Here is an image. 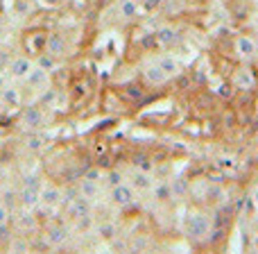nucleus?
Wrapping results in <instances>:
<instances>
[{"label":"nucleus","mask_w":258,"mask_h":254,"mask_svg":"<svg viewBox=\"0 0 258 254\" xmlns=\"http://www.w3.org/2000/svg\"><path fill=\"white\" fill-rule=\"evenodd\" d=\"M186 229L195 241H204L211 234V218L206 214H202V211H192L186 220Z\"/></svg>","instance_id":"obj_1"},{"label":"nucleus","mask_w":258,"mask_h":254,"mask_svg":"<svg viewBox=\"0 0 258 254\" xmlns=\"http://www.w3.org/2000/svg\"><path fill=\"white\" fill-rule=\"evenodd\" d=\"M111 202L116 207H122V209H127V207H132L134 202H136V188L132 186V184H118V186L111 188Z\"/></svg>","instance_id":"obj_2"},{"label":"nucleus","mask_w":258,"mask_h":254,"mask_svg":"<svg viewBox=\"0 0 258 254\" xmlns=\"http://www.w3.org/2000/svg\"><path fill=\"white\" fill-rule=\"evenodd\" d=\"M9 75L14 77V80H25L27 73L34 68V62H32L27 55H16V57H12V62H9Z\"/></svg>","instance_id":"obj_3"},{"label":"nucleus","mask_w":258,"mask_h":254,"mask_svg":"<svg viewBox=\"0 0 258 254\" xmlns=\"http://www.w3.org/2000/svg\"><path fill=\"white\" fill-rule=\"evenodd\" d=\"M236 53H238V57H240V59H245V62H251V59L258 55V45H256V41L251 39V36H238Z\"/></svg>","instance_id":"obj_4"},{"label":"nucleus","mask_w":258,"mask_h":254,"mask_svg":"<svg viewBox=\"0 0 258 254\" xmlns=\"http://www.w3.org/2000/svg\"><path fill=\"white\" fill-rule=\"evenodd\" d=\"M21 125H23V129H30V132L43 127V112H41L39 107H27L25 112H23Z\"/></svg>","instance_id":"obj_5"},{"label":"nucleus","mask_w":258,"mask_h":254,"mask_svg":"<svg viewBox=\"0 0 258 254\" xmlns=\"http://www.w3.org/2000/svg\"><path fill=\"white\" fill-rule=\"evenodd\" d=\"M45 53L57 59L63 57V53H66V39H63L59 32H50L48 39H45Z\"/></svg>","instance_id":"obj_6"},{"label":"nucleus","mask_w":258,"mask_h":254,"mask_svg":"<svg viewBox=\"0 0 258 254\" xmlns=\"http://www.w3.org/2000/svg\"><path fill=\"white\" fill-rule=\"evenodd\" d=\"M68 214H71V218L80 220V218H86V216H91V200H86V197H73L71 205H68Z\"/></svg>","instance_id":"obj_7"},{"label":"nucleus","mask_w":258,"mask_h":254,"mask_svg":"<svg viewBox=\"0 0 258 254\" xmlns=\"http://www.w3.org/2000/svg\"><path fill=\"white\" fill-rule=\"evenodd\" d=\"M129 184H132L136 191H152V188H154V179L150 177V173H147V170H141V168H136L132 173Z\"/></svg>","instance_id":"obj_8"},{"label":"nucleus","mask_w":258,"mask_h":254,"mask_svg":"<svg viewBox=\"0 0 258 254\" xmlns=\"http://www.w3.org/2000/svg\"><path fill=\"white\" fill-rule=\"evenodd\" d=\"M23 82H25L30 89H43L45 82H48V71H45V68H41L39 64H34V68L27 73V77Z\"/></svg>","instance_id":"obj_9"},{"label":"nucleus","mask_w":258,"mask_h":254,"mask_svg":"<svg viewBox=\"0 0 258 254\" xmlns=\"http://www.w3.org/2000/svg\"><path fill=\"white\" fill-rule=\"evenodd\" d=\"M45 39L48 36L43 32H32V34H25V50L32 55H41L45 50Z\"/></svg>","instance_id":"obj_10"},{"label":"nucleus","mask_w":258,"mask_h":254,"mask_svg":"<svg viewBox=\"0 0 258 254\" xmlns=\"http://www.w3.org/2000/svg\"><path fill=\"white\" fill-rule=\"evenodd\" d=\"M143 75H145V80L150 82L152 86H161V84H165L168 82V75H165L163 71H161V66L159 64H150V66H145V71H143Z\"/></svg>","instance_id":"obj_11"},{"label":"nucleus","mask_w":258,"mask_h":254,"mask_svg":"<svg viewBox=\"0 0 258 254\" xmlns=\"http://www.w3.org/2000/svg\"><path fill=\"white\" fill-rule=\"evenodd\" d=\"M154 39H156V43L159 45H163V48H170V45H174L179 41V34H177V30L174 27H159L156 30V34H154Z\"/></svg>","instance_id":"obj_12"},{"label":"nucleus","mask_w":258,"mask_h":254,"mask_svg":"<svg viewBox=\"0 0 258 254\" xmlns=\"http://www.w3.org/2000/svg\"><path fill=\"white\" fill-rule=\"evenodd\" d=\"M61 200H63V193L59 191L57 186H43L41 188V205L57 207V205H61Z\"/></svg>","instance_id":"obj_13"},{"label":"nucleus","mask_w":258,"mask_h":254,"mask_svg":"<svg viewBox=\"0 0 258 254\" xmlns=\"http://www.w3.org/2000/svg\"><path fill=\"white\" fill-rule=\"evenodd\" d=\"M156 64H159V66H161V71H163L168 77L179 75V71H181V66H179V62L172 57V55H161V57L156 59Z\"/></svg>","instance_id":"obj_14"},{"label":"nucleus","mask_w":258,"mask_h":254,"mask_svg":"<svg viewBox=\"0 0 258 254\" xmlns=\"http://www.w3.org/2000/svg\"><path fill=\"white\" fill-rule=\"evenodd\" d=\"M77 191H80V195H82V197H86V200L93 202L95 197L100 195V184H98V182H93V179L82 177V182H80V186H77Z\"/></svg>","instance_id":"obj_15"},{"label":"nucleus","mask_w":258,"mask_h":254,"mask_svg":"<svg viewBox=\"0 0 258 254\" xmlns=\"http://www.w3.org/2000/svg\"><path fill=\"white\" fill-rule=\"evenodd\" d=\"M18 200H21V205L25 207V209H32V207L41 205V191H34V188H21V193H18Z\"/></svg>","instance_id":"obj_16"},{"label":"nucleus","mask_w":258,"mask_h":254,"mask_svg":"<svg viewBox=\"0 0 258 254\" xmlns=\"http://www.w3.org/2000/svg\"><path fill=\"white\" fill-rule=\"evenodd\" d=\"M68 227H63V225H54L52 229L48 232V241L52 243V245H61V243H66L68 241Z\"/></svg>","instance_id":"obj_17"},{"label":"nucleus","mask_w":258,"mask_h":254,"mask_svg":"<svg viewBox=\"0 0 258 254\" xmlns=\"http://www.w3.org/2000/svg\"><path fill=\"white\" fill-rule=\"evenodd\" d=\"M0 98L7 103V107H16V105L21 103V93H18V89L16 86H7V84L0 89Z\"/></svg>","instance_id":"obj_18"},{"label":"nucleus","mask_w":258,"mask_h":254,"mask_svg":"<svg viewBox=\"0 0 258 254\" xmlns=\"http://www.w3.org/2000/svg\"><path fill=\"white\" fill-rule=\"evenodd\" d=\"M236 86L238 89H254V75H251V71H247V68H240V71L236 73Z\"/></svg>","instance_id":"obj_19"},{"label":"nucleus","mask_w":258,"mask_h":254,"mask_svg":"<svg viewBox=\"0 0 258 254\" xmlns=\"http://www.w3.org/2000/svg\"><path fill=\"white\" fill-rule=\"evenodd\" d=\"M118 12L122 18H136L138 16V3L136 0H120L118 3Z\"/></svg>","instance_id":"obj_20"},{"label":"nucleus","mask_w":258,"mask_h":254,"mask_svg":"<svg viewBox=\"0 0 258 254\" xmlns=\"http://www.w3.org/2000/svg\"><path fill=\"white\" fill-rule=\"evenodd\" d=\"M170 191H172V197H186L188 195V182L183 177H174L170 182Z\"/></svg>","instance_id":"obj_21"},{"label":"nucleus","mask_w":258,"mask_h":254,"mask_svg":"<svg viewBox=\"0 0 258 254\" xmlns=\"http://www.w3.org/2000/svg\"><path fill=\"white\" fill-rule=\"evenodd\" d=\"M43 136H41V134H32V136H27L25 138V147L30 152H39L41 147H43Z\"/></svg>","instance_id":"obj_22"},{"label":"nucleus","mask_w":258,"mask_h":254,"mask_svg":"<svg viewBox=\"0 0 258 254\" xmlns=\"http://www.w3.org/2000/svg\"><path fill=\"white\" fill-rule=\"evenodd\" d=\"M36 64H39L41 68H45V71H52L54 68V64H57V57H52V55H48V53H41L39 55V59H36Z\"/></svg>","instance_id":"obj_23"},{"label":"nucleus","mask_w":258,"mask_h":254,"mask_svg":"<svg viewBox=\"0 0 258 254\" xmlns=\"http://www.w3.org/2000/svg\"><path fill=\"white\" fill-rule=\"evenodd\" d=\"M98 234H100L102 238H107V241H109V238L116 236V225H113V223H102V225L98 227Z\"/></svg>","instance_id":"obj_24"},{"label":"nucleus","mask_w":258,"mask_h":254,"mask_svg":"<svg viewBox=\"0 0 258 254\" xmlns=\"http://www.w3.org/2000/svg\"><path fill=\"white\" fill-rule=\"evenodd\" d=\"M154 195H156V200H170V197H172L170 184H159V186H154Z\"/></svg>","instance_id":"obj_25"},{"label":"nucleus","mask_w":258,"mask_h":254,"mask_svg":"<svg viewBox=\"0 0 258 254\" xmlns=\"http://www.w3.org/2000/svg\"><path fill=\"white\" fill-rule=\"evenodd\" d=\"M23 186L25 188H34V191H41V179L36 175H30V177L23 179Z\"/></svg>","instance_id":"obj_26"},{"label":"nucleus","mask_w":258,"mask_h":254,"mask_svg":"<svg viewBox=\"0 0 258 254\" xmlns=\"http://www.w3.org/2000/svg\"><path fill=\"white\" fill-rule=\"evenodd\" d=\"M122 182H125V179H122V173H118V170H111V173L107 175V184L111 188L118 186V184H122Z\"/></svg>","instance_id":"obj_27"},{"label":"nucleus","mask_w":258,"mask_h":254,"mask_svg":"<svg viewBox=\"0 0 258 254\" xmlns=\"http://www.w3.org/2000/svg\"><path fill=\"white\" fill-rule=\"evenodd\" d=\"M9 207L5 205V202H0V227H3V225H7L9 223Z\"/></svg>","instance_id":"obj_28"},{"label":"nucleus","mask_w":258,"mask_h":254,"mask_svg":"<svg viewBox=\"0 0 258 254\" xmlns=\"http://www.w3.org/2000/svg\"><path fill=\"white\" fill-rule=\"evenodd\" d=\"M9 62H12V55H9V50L0 45V66H9Z\"/></svg>","instance_id":"obj_29"},{"label":"nucleus","mask_w":258,"mask_h":254,"mask_svg":"<svg viewBox=\"0 0 258 254\" xmlns=\"http://www.w3.org/2000/svg\"><path fill=\"white\" fill-rule=\"evenodd\" d=\"M136 166L141 170H147V173L152 170V164H150V159H147V157H136Z\"/></svg>","instance_id":"obj_30"},{"label":"nucleus","mask_w":258,"mask_h":254,"mask_svg":"<svg viewBox=\"0 0 258 254\" xmlns=\"http://www.w3.org/2000/svg\"><path fill=\"white\" fill-rule=\"evenodd\" d=\"M86 179H93V182H100V177H102V173H100V168H89L84 173Z\"/></svg>","instance_id":"obj_31"},{"label":"nucleus","mask_w":258,"mask_h":254,"mask_svg":"<svg viewBox=\"0 0 258 254\" xmlns=\"http://www.w3.org/2000/svg\"><path fill=\"white\" fill-rule=\"evenodd\" d=\"M125 93L129 95V98H134V100H141V98H143V91L138 89V86H127Z\"/></svg>","instance_id":"obj_32"},{"label":"nucleus","mask_w":258,"mask_h":254,"mask_svg":"<svg viewBox=\"0 0 258 254\" xmlns=\"http://www.w3.org/2000/svg\"><path fill=\"white\" fill-rule=\"evenodd\" d=\"M21 227L34 229V218H32V216H23V218H21Z\"/></svg>","instance_id":"obj_33"},{"label":"nucleus","mask_w":258,"mask_h":254,"mask_svg":"<svg viewBox=\"0 0 258 254\" xmlns=\"http://www.w3.org/2000/svg\"><path fill=\"white\" fill-rule=\"evenodd\" d=\"M39 5H43V7H59L61 5V0H36Z\"/></svg>","instance_id":"obj_34"},{"label":"nucleus","mask_w":258,"mask_h":254,"mask_svg":"<svg viewBox=\"0 0 258 254\" xmlns=\"http://www.w3.org/2000/svg\"><path fill=\"white\" fill-rule=\"evenodd\" d=\"M251 197H254V205L258 207V188H256V191H254V195H251Z\"/></svg>","instance_id":"obj_35"},{"label":"nucleus","mask_w":258,"mask_h":254,"mask_svg":"<svg viewBox=\"0 0 258 254\" xmlns=\"http://www.w3.org/2000/svg\"><path fill=\"white\" fill-rule=\"evenodd\" d=\"M3 86H5V75L0 73V89H3Z\"/></svg>","instance_id":"obj_36"}]
</instances>
